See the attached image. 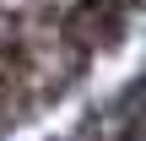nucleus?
<instances>
[{
  "instance_id": "f257e3e1",
  "label": "nucleus",
  "mask_w": 146,
  "mask_h": 141,
  "mask_svg": "<svg viewBox=\"0 0 146 141\" xmlns=\"http://www.w3.org/2000/svg\"><path fill=\"white\" fill-rule=\"evenodd\" d=\"M60 38L76 49V54H108L119 38H125V11L114 0H76L65 16H60Z\"/></svg>"
},
{
  "instance_id": "f03ea898",
  "label": "nucleus",
  "mask_w": 146,
  "mask_h": 141,
  "mask_svg": "<svg viewBox=\"0 0 146 141\" xmlns=\"http://www.w3.org/2000/svg\"><path fill=\"white\" fill-rule=\"evenodd\" d=\"M114 5H119V11H125V16H130V11H135V5H141V0H114Z\"/></svg>"
}]
</instances>
